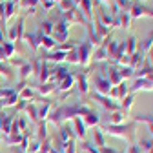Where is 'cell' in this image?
<instances>
[{
    "label": "cell",
    "mask_w": 153,
    "mask_h": 153,
    "mask_svg": "<svg viewBox=\"0 0 153 153\" xmlns=\"http://www.w3.org/2000/svg\"><path fill=\"white\" fill-rule=\"evenodd\" d=\"M100 131L104 135H111L128 142H135V133H137V122H129V124H120V126H113V124H106L100 128Z\"/></svg>",
    "instance_id": "obj_1"
},
{
    "label": "cell",
    "mask_w": 153,
    "mask_h": 153,
    "mask_svg": "<svg viewBox=\"0 0 153 153\" xmlns=\"http://www.w3.org/2000/svg\"><path fill=\"white\" fill-rule=\"evenodd\" d=\"M76 51H79V64L89 66V62L93 59V44L89 40H86L80 46H76Z\"/></svg>",
    "instance_id": "obj_2"
},
{
    "label": "cell",
    "mask_w": 153,
    "mask_h": 153,
    "mask_svg": "<svg viewBox=\"0 0 153 153\" xmlns=\"http://www.w3.org/2000/svg\"><path fill=\"white\" fill-rule=\"evenodd\" d=\"M62 18L69 24V26H73V24H88V20L84 18V15L76 9V7H73L71 11H68V13H64L62 15Z\"/></svg>",
    "instance_id": "obj_3"
},
{
    "label": "cell",
    "mask_w": 153,
    "mask_h": 153,
    "mask_svg": "<svg viewBox=\"0 0 153 153\" xmlns=\"http://www.w3.org/2000/svg\"><path fill=\"white\" fill-rule=\"evenodd\" d=\"M93 99H95V102H99V104H100L104 109H108L109 113L120 109V106H119L117 102H113L109 97H104V95H99V93H93Z\"/></svg>",
    "instance_id": "obj_4"
},
{
    "label": "cell",
    "mask_w": 153,
    "mask_h": 153,
    "mask_svg": "<svg viewBox=\"0 0 153 153\" xmlns=\"http://www.w3.org/2000/svg\"><path fill=\"white\" fill-rule=\"evenodd\" d=\"M129 91L131 93H137V91H153V80H149V79H135V82L129 86Z\"/></svg>",
    "instance_id": "obj_5"
},
{
    "label": "cell",
    "mask_w": 153,
    "mask_h": 153,
    "mask_svg": "<svg viewBox=\"0 0 153 153\" xmlns=\"http://www.w3.org/2000/svg\"><path fill=\"white\" fill-rule=\"evenodd\" d=\"M109 89H111V84H109V80L106 79V76H100V75L95 76V93H99V95H104V97H108Z\"/></svg>",
    "instance_id": "obj_6"
},
{
    "label": "cell",
    "mask_w": 153,
    "mask_h": 153,
    "mask_svg": "<svg viewBox=\"0 0 153 153\" xmlns=\"http://www.w3.org/2000/svg\"><path fill=\"white\" fill-rule=\"evenodd\" d=\"M22 26H24V18H18V22L13 27H9V31H7V42L13 44L18 38H22Z\"/></svg>",
    "instance_id": "obj_7"
},
{
    "label": "cell",
    "mask_w": 153,
    "mask_h": 153,
    "mask_svg": "<svg viewBox=\"0 0 153 153\" xmlns=\"http://www.w3.org/2000/svg\"><path fill=\"white\" fill-rule=\"evenodd\" d=\"M71 129H73V133H75L76 139H86V135H88V128L82 122V117H75L73 119V128Z\"/></svg>",
    "instance_id": "obj_8"
},
{
    "label": "cell",
    "mask_w": 153,
    "mask_h": 153,
    "mask_svg": "<svg viewBox=\"0 0 153 153\" xmlns=\"http://www.w3.org/2000/svg\"><path fill=\"white\" fill-rule=\"evenodd\" d=\"M76 4H79V7H76V9L84 15V18H86L88 24H89L91 18H93V2H91V0H79Z\"/></svg>",
    "instance_id": "obj_9"
},
{
    "label": "cell",
    "mask_w": 153,
    "mask_h": 153,
    "mask_svg": "<svg viewBox=\"0 0 153 153\" xmlns=\"http://www.w3.org/2000/svg\"><path fill=\"white\" fill-rule=\"evenodd\" d=\"M126 119H128V111L117 109V111H113V113L109 115V124H113V126H120V124H126Z\"/></svg>",
    "instance_id": "obj_10"
},
{
    "label": "cell",
    "mask_w": 153,
    "mask_h": 153,
    "mask_svg": "<svg viewBox=\"0 0 153 153\" xmlns=\"http://www.w3.org/2000/svg\"><path fill=\"white\" fill-rule=\"evenodd\" d=\"M82 122L86 124V128H97L100 124V115L97 111H89L88 115L82 117Z\"/></svg>",
    "instance_id": "obj_11"
},
{
    "label": "cell",
    "mask_w": 153,
    "mask_h": 153,
    "mask_svg": "<svg viewBox=\"0 0 153 153\" xmlns=\"http://www.w3.org/2000/svg\"><path fill=\"white\" fill-rule=\"evenodd\" d=\"M60 129H59V137H60V142H71V140H75L76 137H75V133H73V129L69 128V126H59Z\"/></svg>",
    "instance_id": "obj_12"
},
{
    "label": "cell",
    "mask_w": 153,
    "mask_h": 153,
    "mask_svg": "<svg viewBox=\"0 0 153 153\" xmlns=\"http://www.w3.org/2000/svg\"><path fill=\"white\" fill-rule=\"evenodd\" d=\"M106 79L109 80L111 88H113V86H119V84H122V82H124L117 68H109V69H108V76H106Z\"/></svg>",
    "instance_id": "obj_13"
},
{
    "label": "cell",
    "mask_w": 153,
    "mask_h": 153,
    "mask_svg": "<svg viewBox=\"0 0 153 153\" xmlns=\"http://www.w3.org/2000/svg\"><path fill=\"white\" fill-rule=\"evenodd\" d=\"M75 86V75H68L66 76V79H62L60 82H59V86H56V89H59L60 93H66V91H69L71 88Z\"/></svg>",
    "instance_id": "obj_14"
},
{
    "label": "cell",
    "mask_w": 153,
    "mask_h": 153,
    "mask_svg": "<svg viewBox=\"0 0 153 153\" xmlns=\"http://www.w3.org/2000/svg\"><path fill=\"white\" fill-rule=\"evenodd\" d=\"M51 111H53L51 102H46V104H42V106H38V108H36V113H38V122L48 120V117L51 115Z\"/></svg>",
    "instance_id": "obj_15"
},
{
    "label": "cell",
    "mask_w": 153,
    "mask_h": 153,
    "mask_svg": "<svg viewBox=\"0 0 153 153\" xmlns=\"http://www.w3.org/2000/svg\"><path fill=\"white\" fill-rule=\"evenodd\" d=\"M75 86H76V89H79V93L80 95H86L88 91H89V84H88V79H86V75H76L75 76Z\"/></svg>",
    "instance_id": "obj_16"
},
{
    "label": "cell",
    "mask_w": 153,
    "mask_h": 153,
    "mask_svg": "<svg viewBox=\"0 0 153 153\" xmlns=\"http://www.w3.org/2000/svg\"><path fill=\"white\" fill-rule=\"evenodd\" d=\"M66 55L68 53H64V51H53V53H48L46 56H44V62H55V64H59V62H64L66 60Z\"/></svg>",
    "instance_id": "obj_17"
},
{
    "label": "cell",
    "mask_w": 153,
    "mask_h": 153,
    "mask_svg": "<svg viewBox=\"0 0 153 153\" xmlns=\"http://www.w3.org/2000/svg\"><path fill=\"white\" fill-rule=\"evenodd\" d=\"M93 144L97 146L99 149L104 148V146H108V144H106V135H104L100 129H95V133H93Z\"/></svg>",
    "instance_id": "obj_18"
},
{
    "label": "cell",
    "mask_w": 153,
    "mask_h": 153,
    "mask_svg": "<svg viewBox=\"0 0 153 153\" xmlns=\"http://www.w3.org/2000/svg\"><path fill=\"white\" fill-rule=\"evenodd\" d=\"M36 129H38V131H36V139L40 140V142L48 140V122H46V120L38 122V128H36Z\"/></svg>",
    "instance_id": "obj_19"
},
{
    "label": "cell",
    "mask_w": 153,
    "mask_h": 153,
    "mask_svg": "<svg viewBox=\"0 0 153 153\" xmlns=\"http://www.w3.org/2000/svg\"><path fill=\"white\" fill-rule=\"evenodd\" d=\"M142 62V51H135L133 55H129V68L135 71Z\"/></svg>",
    "instance_id": "obj_20"
},
{
    "label": "cell",
    "mask_w": 153,
    "mask_h": 153,
    "mask_svg": "<svg viewBox=\"0 0 153 153\" xmlns=\"http://www.w3.org/2000/svg\"><path fill=\"white\" fill-rule=\"evenodd\" d=\"M53 22L51 20H44L42 24H40V31H38V33H40L42 36H51L53 35Z\"/></svg>",
    "instance_id": "obj_21"
},
{
    "label": "cell",
    "mask_w": 153,
    "mask_h": 153,
    "mask_svg": "<svg viewBox=\"0 0 153 153\" xmlns=\"http://www.w3.org/2000/svg\"><path fill=\"white\" fill-rule=\"evenodd\" d=\"M139 148L140 153H153V139H140Z\"/></svg>",
    "instance_id": "obj_22"
},
{
    "label": "cell",
    "mask_w": 153,
    "mask_h": 153,
    "mask_svg": "<svg viewBox=\"0 0 153 153\" xmlns=\"http://www.w3.org/2000/svg\"><path fill=\"white\" fill-rule=\"evenodd\" d=\"M55 88H56L55 82H44L42 86H38V95H42V97H48L49 93H53Z\"/></svg>",
    "instance_id": "obj_23"
},
{
    "label": "cell",
    "mask_w": 153,
    "mask_h": 153,
    "mask_svg": "<svg viewBox=\"0 0 153 153\" xmlns=\"http://www.w3.org/2000/svg\"><path fill=\"white\" fill-rule=\"evenodd\" d=\"M64 153H79V148H76V142L71 140V142H60V148Z\"/></svg>",
    "instance_id": "obj_24"
},
{
    "label": "cell",
    "mask_w": 153,
    "mask_h": 153,
    "mask_svg": "<svg viewBox=\"0 0 153 153\" xmlns=\"http://www.w3.org/2000/svg\"><path fill=\"white\" fill-rule=\"evenodd\" d=\"M133 102H135V95L129 93L126 99H122V100H120V104H119V106H120V109L129 111V109H131V106H133Z\"/></svg>",
    "instance_id": "obj_25"
},
{
    "label": "cell",
    "mask_w": 153,
    "mask_h": 153,
    "mask_svg": "<svg viewBox=\"0 0 153 153\" xmlns=\"http://www.w3.org/2000/svg\"><path fill=\"white\" fill-rule=\"evenodd\" d=\"M15 9H16L15 2H4V16H6V20H9V18L15 16Z\"/></svg>",
    "instance_id": "obj_26"
},
{
    "label": "cell",
    "mask_w": 153,
    "mask_h": 153,
    "mask_svg": "<svg viewBox=\"0 0 153 153\" xmlns=\"http://www.w3.org/2000/svg\"><path fill=\"white\" fill-rule=\"evenodd\" d=\"M18 75H20V79H27V76H31L33 75V66L29 64V62H24L22 66H20V73H18Z\"/></svg>",
    "instance_id": "obj_27"
},
{
    "label": "cell",
    "mask_w": 153,
    "mask_h": 153,
    "mask_svg": "<svg viewBox=\"0 0 153 153\" xmlns=\"http://www.w3.org/2000/svg\"><path fill=\"white\" fill-rule=\"evenodd\" d=\"M137 51V38L135 36H129L126 40V55H133Z\"/></svg>",
    "instance_id": "obj_28"
},
{
    "label": "cell",
    "mask_w": 153,
    "mask_h": 153,
    "mask_svg": "<svg viewBox=\"0 0 153 153\" xmlns=\"http://www.w3.org/2000/svg\"><path fill=\"white\" fill-rule=\"evenodd\" d=\"M56 6H59V9L62 11V15H64V13H68V11H71L73 7H76L73 0H60V2L56 4Z\"/></svg>",
    "instance_id": "obj_29"
},
{
    "label": "cell",
    "mask_w": 153,
    "mask_h": 153,
    "mask_svg": "<svg viewBox=\"0 0 153 153\" xmlns=\"http://www.w3.org/2000/svg\"><path fill=\"white\" fill-rule=\"evenodd\" d=\"M6 140H7V144L9 146H20V142H22V135L20 133H9V135H6Z\"/></svg>",
    "instance_id": "obj_30"
},
{
    "label": "cell",
    "mask_w": 153,
    "mask_h": 153,
    "mask_svg": "<svg viewBox=\"0 0 153 153\" xmlns=\"http://www.w3.org/2000/svg\"><path fill=\"white\" fill-rule=\"evenodd\" d=\"M151 48H153V31L149 33V36L146 38V40H144V42L140 44V51H142V53H148V51H149Z\"/></svg>",
    "instance_id": "obj_31"
},
{
    "label": "cell",
    "mask_w": 153,
    "mask_h": 153,
    "mask_svg": "<svg viewBox=\"0 0 153 153\" xmlns=\"http://www.w3.org/2000/svg\"><path fill=\"white\" fill-rule=\"evenodd\" d=\"M26 113L29 115V119H31L33 122H38V113H36V106H35V104H27Z\"/></svg>",
    "instance_id": "obj_32"
},
{
    "label": "cell",
    "mask_w": 153,
    "mask_h": 153,
    "mask_svg": "<svg viewBox=\"0 0 153 153\" xmlns=\"http://www.w3.org/2000/svg\"><path fill=\"white\" fill-rule=\"evenodd\" d=\"M66 62H69V64H79V51H76V48L71 49L66 55Z\"/></svg>",
    "instance_id": "obj_33"
},
{
    "label": "cell",
    "mask_w": 153,
    "mask_h": 153,
    "mask_svg": "<svg viewBox=\"0 0 153 153\" xmlns=\"http://www.w3.org/2000/svg\"><path fill=\"white\" fill-rule=\"evenodd\" d=\"M18 97H20L22 100H27V102H29V100H33V97H35V91H33L31 88H24L22 93L18 95Z\"/></svg>",
    "instance_id": "obj_34"
},
{
    "label": "cell",
    "mask_w": 153,
    "mask_h": 153,
    "mask_svg": "<svg viewBox=\"0 0 153 153\" xmlns=\"http://www.w3.org/2000/svg\"><path fill=\"white\" fill-rule=\"evenodd\" d=\"M119 73H120V76H122V80L129 79V76H135V71H133L129 66H124V68H120V69H119Z\"/></svg>",
    "instance_id": "obj_35"
},
{
    "label": "cell",
    "mask_w": 153,
    "mask_h": 153,
    "mask_svg": "<svg viewBox=\"0 0 153 153\" xmlns=\"http://www.w3.org/2000/svg\"><path fill=\"white\" fill-rule=\"evenodd\" d=\"M40 4V0H22V7L24 9H29L31 13L35 11V7Z\"/></svg>",
    "instance_id": "obj_36"
},
{
    "label": "cell",
    "mask_w": 153,
    "mask_h": 153,
    "mask_svg": "<svg viewBox=\"0 0 153 153\" xmlns=\"http://www.w3.org/2000/svg\"><path fill=\"white\" fill-rule=\"evenodd\" d=\"M11 124H13V119L6 115V117H4V122H2V133L9 135V133H11Z\"/></svg>",
    "instance_id": "obj_37"
},
{
    "label": "cell",
    "mask_w": 153,
    "mask_h": 153,
    "mask_svg": "<svg viewBox=\"0 0 153 153\" xmlns=\"http://www.w3.org/2000/svg\"><path fill=\"white\" fill-rule=\"evenodd\" d=\"M40 44L46 48V49H53L55 46H56V42L53 40V36H42V40H40Z\"/></svg>",
    "instance_id": "obj_38"
},
{
    "label": "cell",
    "mask_w": 153,
    "mask_h": 153,
    "mask_svg": "<svg viewBox=\"0 0 153 153\" xmlns=\"http://www.w3.org/2000/svg\"><path fill=\"white\" fill-rule=\"evenodd\" d=\"M2 48H4V51H6V56H7V59H9V56H13V53H15V46L11 44V42H4L2 44Z\"/></svg>",
    "instance_id": "obj_39"
},
{
    "label": "cell",
    "mask_w": 153,
    "mask_h": 153,
    "mask_svg": "<svg viewBox=\"0 0 153 153\" xmlns=\"http://www.w3.org/2000/svg\"><path fill=\"white\" fill-rule=\"evenodd\" d=\"M82 149H86L88 153H100V149H99L97 146H93L91 142H84V144H82Z\"/></svg>",
    "instance_id": "obj_40"
},
{
    "label": "cell",
    "mask_w": 153,
    "mask_h": 153,
    "mask_svg": "<svg viewBox=\"0 0 153 153\" xmlns=\"http://www.w3.org/2000/svg\"><path fill=\"white\" fill-rule=\"evenodd\" d=\"M9 93H13V89H2V88H0V100H2V99H6Z\"/></svg>",
    "instance_id": "obj_41"
},
{
    "label": "cell",
    "mask_w": 153,
    "mask_h": 153,
    "mask_svg": "<svg viewBox=\"0 0 153 153\" xmlns=\"http://www.w3.org/2000/svg\"><path fill=\"white\" fill-rule=\"evenodd\" d=\"M128 153H140L139 144H131V146H129V149H128Z\"/></svg>",
    "instance_id": "obj_42"
},
{
    "label": "cell",
    "mask_w": 153,
    "mask_h": 153,
    "mask_svg": "<svg viewBox=\"0 0 153 153\" xmlns=\"http://www.w3.org/2000/svg\"><path fill=\"white\" fill-rule=\"evenodd\" d=\"M27 104H29L27 100H22V99H20V102H16V109H26Z\"/></svg>",
    "instance_id": "obj_43"
},
{
    "label": "cell",
    "mask_w": 153,
    "mask_h": 153,
    "mask_svg": "<svg viewBox=\"0 0 153 153\" xmlns=\"http://www.w3.org/2000/svg\"><path fill=\"white\" fill-rule=\"evenodd\" d=\"M7 56H6V51H4V48H2V44H0V62L2 60H6Z\"/></svg>",
    "instance_id": "obj_44"
},
{
    "label": "cell",
    "mask_w": 153,
    "mask_h": 153,
    "mask_svg": "<svg viewBox=\"0 0 153 153\" xmlns=\"http://www.w3.org/2000/svg\"><path fill=\"white\" fill-rule=\"evenodd\" d=\"M148 56H149V62H148V64H149V66L153 68V48H151V49L148 51Z\"/></svg>",
    "instance_id": "obj_45"
},
{
    "label": "cell",
    "mask_w": 153,
    "mask_h": 153,
    "mask_svg": "<svg viewBox=\"0 0 153 153\" xmlns=\"http://www.w3.org/2000/svg\"><path fill=\"white\" fill-rule=\"evenodd\" d=\"M49 153H64V151H62V149H59V148H51V149H49Z\"/></svg>",
    "instance_id": "obj_46"
},
{
    "label": "cell",
    "mask_w": 153,
    "mask_h": 153,
    "mask_svg": "<svg viewBox=\"0 0 153 153\" xmlns=\"http://www.w3.org/2000/svg\"><path fill=\"white\" fill-rule=\"evenodd\" d=\"M4 117H6V115H4V113H0V133H2V122H4Z\"/></svg>",
    "instance_id": "obj_47"
},
{
    "label": "cell",
    "mask_w": 153,
    "mask_h": 153,
    "mask_svg": "<svg viewBox=\"0 0 153 153\" xmlns=\"http://www.w3.org/2000/svg\"><path fill=\"white\" fill-rule=\"evenodd\" d=\"M4 16V2H0V18Z\"/></svg>",
    "instance_id": "obj_48"
},
{
    "label": "cell",
    "mask_w": 153,
    "mask_h": 153,
    "mask_svg": "<svg viewBox=\"0 0 153 153\" xmlns=\"http://www.w3.org/2000/svg\"><path fill=\"white\" fill-rule=\"evenodd\" d=\"M6 42V38H4V33H2V29H0V44H4Z\"/></svg>",
    "instance_id": "obj_49"
},
{
    "label": "cell",
    "mask_w": 153,
    "mask_h": 153,
    "mask_svg": "<svg viewBox=\"0 0 153 153\" xmlns=\"http://www.w3.org/2000/svg\"><path fill=\"white\" fill-rule=\"evenodd\" d=\"M148 129H149V133L153 135V124H148Z\"/></svg>",
    "instance_id": "obj_50"
},
{
    "label": "cell",
    "mask_w": 153,
    "mask_h": 153,
    "mask_svg": "<svg viewBox=\"0 0 153 153\" xmlns=\"http://www.w3.org/2000/svg\"><path fill=\"white\" fill-rule=\"evenodd\" d=\"M108 2V0H99V4H106Z\"/></svg>",
    "instance_id": "obj_51"
},
{
    "label": "cell",
    "mask_w": 153,
    "mask_h": 153,
    "mask_svg": "<svg viewBox=\"0 0 153 153\" xmlns=\"http://www.w3.org/2000/svg\"><path fill=\"white\" fill-rule=\"evenodd\" d=\"M73 2H75V4H76V2H79V0H73Z\"/></svg>",
    "instance_id": "obj_52"
},
{
    "label": "cell",
    "mask_w": 153,
    "mask_h": 153,
    "mask_svg": "<svg viewBox=\"0 0 153 153\" xmlns=\"http://www.w3.org/2000/svg\"><path fill=\"white\" fill-rule=\"evenodd\" d=\"M13 2H15V4H16V2H18V0H13Z\"/></svg>",
    "instance_id": "obj_53"
},
{
    "label": "cell",
    "mask_w": 153,
    "mask_h": 153,
    "mask_svg": "<svg viewBox=\"0 0 153 153\" xmlns=\"http://www.w3.org/2000/svg\"><path fill=\"white\" fill-rule=\"evenodd\" d=\"M142 2H144V0H142Z\"/></svg>",
    "instance_id": "obj_54"
}]
</instances>
